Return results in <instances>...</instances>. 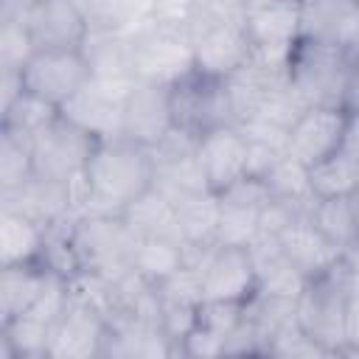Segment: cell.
Returning a JSON list of instances; mask_svg holds the SVG:
<instances>
[{
    "mask_svg": "<svg viewBox=\"0 0 359 359\" xmlns=\"http://www.w3.org/2000/svg\"><path fill=\"white\" fill-rule=\"evenodd\" d=\"M151 185H154L151 149L132 143L126 137L101 140L84 171V188H87L84 213L123 216V210Z\"/></svg>",
    "mask_w": 359,
    "mask_h": 359,
    "instance_id": "6da1fadb",
    "label": "cell"
},
{
    "mask_svg": "<svg viewBox=\"0 0 359 359\" xmlns=\"http://www.w3.org/2000/svg\"><path fill=\"white\" fill-rule=\"evenodd\" d=\"M70 244L79 261V275L118 280L135 269L137 236L123 216L84 213L70 222Z\"/></svg>",
    "mask_w": 359,
    "mask_h": 359,
    "instance_id": "7a4b0ae2",
    "label": "cell"
},
{
    "mask_svg": "<svg viewBox=\"0 0 359 359\" xmlns=\"http://www.w3.org/2000/svg\"><path fill=\"white\" fill-rule=\"evenodd\" d=\"M351 297V261L348 255L325 275L309 280L297 300V325L328 348L331 356L345 353V314Z\"/></svg>",
    "mask_w": 359,
    "mask_h": 359,
    "instance_id": "3957f363",
    "label": "cell"
},
{
    "mask_svg": "<svg viewBox=\"0 0 359 359\" xmlns=\"http://www.w3.org/2000/svg\"><path fill=\"white\" fill-rule=\"evenodd\" d=\"M359 53H348L337 45L314 42V39H297L289 53V84L303 95L309 107L314 104H334L342 107L345 81L351 73V65Z\"/></svg>",
    "mask_w": 359,
    "mask_h": 359,
    "instance_id": "277c9868",
    "label": "cell"
},
{
    "mask_svg": "<svg viewBox=\"0 0 359 359\" xmlns=\"http://www.w3.org/2000/svg\"><path fill=\"white\" fill-rule=\"evenodd\" d=\"M67 297L70 280L53 275L45 292L22 314L0 323V359H48V348Z\"/></svg>",
    "mask_w": 359,
    "mask_h": 359,
    "instance_id": "5b68a950",
    "label": "cell"
},
{
    "mask_svg": "<svg viewBox=\"0 0 359 359\" xmlns=\"http://www.w3.org/2000/svg\"><path fill=\"white\" fill-rule=\"evenodd\" d=\"M137 81L174 87L194 73V36L180 28L151 25L146 17L132 28Z\"/></svg>",
    "mask_w": 359,
    "mask_h": 359,
    "instance_id": "8992f818",
    "label": "cell"
},
{
    "mask_svg": "<svg viewBox=\"0 0 359 359\" xmlns=\"http://www.w3.org/2000/svg\"><path fill=\"white\" fill-rule=\"evenodd\" d=\"M101 140L79 129L76 123L65 121L62 115L42 129L31 140V154H34V177L56 180V182H76L84 177L87 163Z\"/></svg>",
    "mask_w": 359,
    "mask_h": 359,
    "instance_id": "52a82bcc",
    "label": "cell"
},
{
    "mask_svg": "<svg viewBox=\"0 0 359 359\" xmlns=\"http://www.w3.org/2000/svg\"><path fill=\"white\" fill-rule=\"evenodd\" d=\"M244 31L252 45V59L264 67H289V53L300 39V6L297 0H272L261 8L247 11Z\"/></svg>",
    "mask_w": 359,
    "mask_h": 359,
    "instance_id": "ba28073f",
    "label": "cell"
},
{
    "mask_svg": "<svg viewBox=\"0 0 359 359\" xmlns=\"http://www.w3.org/2000/svg\"><path fill=\"white\" fill-rule=\"evenodd\" d=\"M107 331H109V320H107L104 309L70 283V297H67L62 320L53 331L48 359H93V356H101Z\"/></svg>",
    "mask_w": 359,
    "mask_h": 359,
    "instance_id": "9c48e42d",
    "label": "cell"
},
{
    "mask_svg": "<svg viewBox=\"0 0 359 359\" xmlns=\"http://www.w3.org/2000/svg\"><path fill=\"white\" fill-rule=\"evenodd\" d=\"M168 95H171V118H174V126L180 129L202 135L213 126L236 123L224 79H210L194 70L191 76L177 81L168 90Z\"/></svg>",
    "mask_w": 359,
    "mask_h": 359,
    "instance_id": "30bf717a",
    "label": "cell"
},
{
    "mask_svg": "<svg viewBox=\"0 0 359 359\" xmlns=\"http://www.w3.org/2000/svg\"><path fill=\"white\" fill-rule=\"evenodd\" d=\"M135 87V84H132ZM132 87H115L90 79L79 93H73L62 107L59 115L95 140H112L121 137L123 129V104Z\"/></svg>",
    "mask_w": 359,
    "mask_h": 359,
    "instance_id": "8fae6325",
    "label": "cell"
},
{
    "mask_svg": "<svg viewBox=\"0 0 359 359\" xmlns=\"http://www.w3.org/2000/svg\"><path fill=\"white\" fill-rule=\"evenodd\" d=\"M20 73L25 90L56 107L90 81V67L81 50H34Z\"/></svg>",
    "mask_w": 359,
    "mask_h": 359,
    "instance_id": "7c38bea8",
    "label": "cell"
},
{
    "mask_svg": "<svg viewBox=\"0 0 359 359\" xmlns=\"http://www.w3.org/2000/svg\"><path fill=\"white\" fill-rule=\"evenodd\" d=\"M202 269V294L205 300H233L247 303L258 289V272L247 247H224L216 244L208 258L199 264Z\"/></svg>",
    "mask_w": 359,
    "mask_h": 359,
    "instance_id": "4fadbf2b",
    "label": "cell"
},
{
    "mask_svg": "<svg viewBox=\"0 0 359 359\" xmlns=\"http://www.w3.org/2000/svg\"><path fill=\"white\" fill-rule=\"evenodd\" d=\"M348 126V112L334 104L309 107L289 129V154L306 165H314L339 151Z\"/></svg>",
    "mask_w": 359,
    "mask_h": 359,
    "instance_id": "5bb4252c",
    "label": "cell"
},
{
    "mask_svg": "<svg viewBox=\"0 0 359 359\" xmlns=\"http://www.w3.org/2000/svg\"><path fill=\"white\" fill-rule=\"evenodd\" d=\"M171 87L151 84V81H135V87L126 95L123 104V129L121 137L140 143L146 149L157 146L168 129L174 126L171 118Z\"/></svg>",
    "mask_w": 359,
    "mask_h": 359,
    "instance_id": "9a60e30c",
    "label": "cell"
},
{
    "mask_svg": "<svg viewBox=\"0 0 359 359\" xmlns=\"http://www.w3.org/2000/svg\"><path fill=\"white\" fill-rule=\"evenodd\" d=\"M300 39L359 53V0H297Z\"/></svg>",
    "mask_w": 359,
    "mask_h": 359,
    "instance_id": "2e32d148",
    "label": "cell"
},
{
    "mask_svg": "<svg viewBox=\"0 0 359 359\" xmlns=\"http://www.w3.org/2000/svg\"><path fill=\"white\" fill-rule=\"evenodd\" d=\"M199 163L210 191L222 194L247 174V135L236 123H222L199 135Z\"/></svg>",
    "mask_w": 359,
    "mask_h": 359,
    "instance_id": "e0dca14e",
    "label": "cell"
},
{
    "mask_svg": "<svg viewBox=\"0 0 359 359\" xmlns=\"http://www.w3.org/2000/svg\"><path fill=\"white\" fill-rule=\"evenodd\" d=\"M194 70L210 79H227L252 59L244 25H210L194 31Z\"/></svg>",
    "mask_w": 359,
    "mask_h": 359,
    "instance_id": "ac0fdd59",
    "label": "cell"
},
{
    "mask_svg": "<svg viewBox=\"0 0 359 359\" xmlns=\"http://www.w3.org/2000/svg\"><path fill=\"white\" fill-rule=\"evenodd\" d=\"M25 25L36 50H81L90 28L73 0H39Z\"/></svg>",
    "mask_w": 359,
    "mask_h": 359,
    "instance_id": "d6986e66",
    "label": "cell"
},
{
    "mask_svg": "<svg viewBox=\"0 0 359 359\" xmlns=\"http://www.w3.org/2000/svg\"><path fill=\"white\" fill-rule=\"evenodd\" d=\"M0 208H11V210L28 216L36 224H42L45 230L79 216L73 182H56V180H45V177H31L22 188L3 194Z\"/></svg>",
    "mask_w": 359,
    "mask_h": 359,
    "instance_id": "ffe728a7",
    "label": "cell"
},
{
    "mask_svg": "<svg viewBox=\"0 0 359 359\" xmlns=\"http://www.w3.org/2000/svg\"><path fill=\"white\" fill-rule=\"evenodd\" d=\"M81 53L87 59L90 79L115 87H132L137 81L132 31H90Z\"/></svg>",
    "mask_w": 359,
    "mask_h": 359,
    "instance_id": "44dd1931",
    "label": "cell"
},
{
    "mask_svg": "<svg viewBox=\"0 0 359 359\" xmlns=\"http://www.w3.org/2000/svg\"><path fill=\"white\" fill-rule=\"evenodd\" d=\"M219 213L222 202L216 191L191 194L174 202V222L177 233L188 250V264L199 266L208 252L216 247V230H219Z\"/></svg>",
    "mask_w": 359,
    "mask_h": 359,
    "instance_id": "7402d4cb",
    "label": "cell"
},
{
    "mask_svg": "<svg viewBox=\"0 0 359 359\" xmlns=\"http://www.w3.org/2000/svg\"><path fill=\"white\" fill-rule=\"evenodd\" d=\"M278 241H280L283 255H286L309 280H314V278L331 272V269L345 258V252L337 250V247L314 227V222L309 219V213L297 216L289 227H283L280 236H278Z\"/></svg>",
    "mask_w": 359,
    "mask_h": 359,
    "instance_id": "603a6c76",
    "label": "cell"
},
{
    "mask_svg": "<svg viewBox=\"0 0 359 359\" xmlns=\"http://www.w3.org/2000/svg\"><path fill=\"white\" fill-rule=\"evenodd\" d=\"M289 79V73L283 70H272V67H264L258 65L255 59H250L244 67H238L236 73H230L224 79V87H227V98H230V107H233V121L236 126L252 121L258 115V109L264 107L266 95L283 84Z\"/></svg>",
    "mask_w": 359,
    "mask_h": 359,
    "instance_id": "cb8c5ba5",
    "label": "cell"
},
{
    "mask_svg": "<svg viewBox=\"0 0 359 359\" xmlns=\"http://www.w3.org/2000/svg\"><path fill=\"white\" fill-rule=\"evenodd\" d=\"M53 272L39 261L0 266V323L22 314L50 283Z\"/></svg>",
    "mask_w": 359,
    "mask_h": 359,
    "instance_id": "d4e9b609",
    "label": "cell"
},
{
    "mask_svg": "<svg viewBox=\"0 0 359 359\" xmlns=\"http://www.w3.org/2000/svg\"><path fill=\"white\" fill-rule=\"evenodd\" d=\"M309 219L345 255L359 250V205H356V196L314 199L311 208H309Z\"/></svg>",
    "mask_w": 359,
    "mask_h": 359,
    "instance_id": "484cf974",
    "label": "cell"
},
{
    "mask_svg": "<svg viewBox=\"0 0 359 359\" xmlns=\"http://www.w3.org/2000/svg\"><path fill=\"white\" fill-rule=\"evenodd\" d=\"M45 236L48 230L34 219L11 208H0V266L39 261Z\"/></svg>",
    "mask_w": 359,
    "mask_h": 359,
    "instance_id": "4316f807",
    "label": "cell"
},
{
    "mask_svg": "<svg viewBox=\"0 0 359 359\" xmlns=\"http://www.w3.org/2000/svg\"><path fill=\"white\" fill-rule=\"evenodd\" d=\"M188 264V250L174 236H143L135 247V272L160 286Z\"/></svg>",
    "mask_w": 359,
    "mask_h": 359,
    "instance_id": "83f0119b",
    "label": "cell"
},
{
    "mask_svg": "<svg viewBox=\"0 0 359 359\" xmlns=\"http://www.w3.org/2000/svg\"><path fill=\"white\" fill-rule=\"evenodd\" d=\"M123 222L132 227V233L137 238H143V236H174V238H180L177 222H174V202L165 194H160L154 185L123 210Z\"/></svg>",
    "mask_w": 359,
    "mask_h": 359,
    "instance_id": "f1b7e54d",
    "label": "cell"
},
{
    "mask_svg": "<svg viewBox=\"0 0 359 359\" xmlns=\"http://www.w3.org/2000/svg\"><path fill=\"white\" fill-rule=\"evenodd\" d=\"M309 188L311 199L353 196L359 191V165L348 154L334 151L331 157L309 165Z\"/></svg>",
    "mask_w": 359,
    "mask_h": 359,
    "instance_id": "f546056e",
    "label": "cell"
},
{
    "mask_svg": "<svg viewBox=\"0 0 359 359\" xmlns=\"http://www.w3.org/2000/svg\"><path fill=\"white\" fill-rule=\"evenodd\" d=\"M154 188L165 194L171 202L191 196V194L210 191L199 154H188L177 160H154Z\"/></svg>",
    "mask_w": 359,
    "mask_h": 359,
    "instance_id": "4dcf8cb0",
    "label": "cell"
},
{
    "mask_svg": "<svg viewBox=\"0 0 359 359\" xmlns=\"http://www.w3.org/2000/svg\"><path fill=\"white\" fill-rule=\"evenodd\" d=\"M59 118V107L34 95L31 90H22V95L0 112V129L3 132H11V135H20V137H28L34 140L42 129H48L53 121Z\"/></svg>",
    "mask_w": 359,
    "mask_h": 359,
    "instance_id": "1f68e13d",
    "label": "cell"
},
{
    "mask_svg": "<svg viewBox=\"0 0 359 359\" xmlns=\"http://www.w3.org/2000/svg\"><path fill=\"white\" fill-rule=\"evenodd\" d=\"M90 31H132L146 17V0H73Z\"/></svg>",
    "mask_w": 359,
    "mask_h": 359,
    "instance_id": "d6a6232c",
    "label": "cell"
},
{
    "mask_svg": "<svg viewBox=\"0 0 359 359\" xmlns=\"http://www.w3.org/2000/svg\"><path fill=\"white\" fill-rule=\"evenodd\" d=\"M34 177L31 140L0 129V196L22 188Z\"/></svg>",
    "mask_w": 359,
    "mask_h": 359,
    "instance_id": "836d02e7",
    "label": "cell"
},
{
    "mask_svg": "<svg viewBox=\"0 0 359 359\" xmlns=\"http://www.w3.org/2000/svg\"><path fill=\"white\" fill-rule=\"evenodd\" d=\"M258 236H261V208L222 202L216 244H224V247H250Z\"/></svg>",
    "mask_w": 359,
    "mask_h": 359,
    "instance_id": "e575fe53",
    "label": "cell"
},
{
    "mask_svg": "<svg viewBox=\"0 0 359 359\" xmlns=\"http://www.w3.org/2000/svg\"><path fill=\"white\" fill-rule=\"evenodd\" d=\"M269 196L278 199H297V202H311V188H309V165L300 163L292 154H283L264 177Z\"/></svg>",
    "mask_w": 359,
    "mask_h": 359,
    "instance_id": "d590c367",
    "label": "cell"
},
{
    "mask_svg": "<svg viewBox=\"0 0 359 359\" xmlns=\"http://www.w3.org/2000/svg\"><path fill=\"white\" fill-rule=\"evenodd\" d=\"M34 50L25 20H0V70H22Z\"/></svg>",
    "mask_w": 359,
    "mask_h": 359,
    "instance_id": "8d00e7d4",
    "label": "cell"
},
{
    "mask_svg": "<svg viewBox=\"0 0 359 359\" xmlns=\"http://www.w3.org/2000/svg\"><path fill=\"white\" fill-rule=\"evenodd\" d=\"M199 0H146V20L160 28L188 31L196 17Z\"/></svg>",
    "mask_w": 359,
    "mask_h": 359,
    "instance_id": "74e56055",
    "label": "cell"
},
{
    "mask_svg": "<svg viewBox=\"0 0 359 359\" xmlns=\"http://www.w3.org/2000/svg\"><path fill=\"white\" fill-rule=\"evenodd\" d=\"M266 353L269 356H303V359H311V356H331L328 353V348H323L317 339H311L297 323L292 325V328H286L283 334H278L272 342H269V348H266Z\"/></svg>",
    "mask_w": 359,
    "mask_h": 359,
    "instance_id": "f35d334b",
    "label": "cell"
},
{
    "mask_svg": "<svg viewBox=\"0 0 359 359\" xmlns=\"http://www.w3.org/2000/svg\"><path fill=\"white\" fill-rule=\"evenodd\" d=\"M180 353H182V356H199V359H205V356H224V337H219V334H213V331L196 325V328L185 337Z\"/></svg>",
    "mask_w": 359,
    "mask_h": 359,
    "instance_id": "ab89813d",
    "label": "cell"
},
{
    "mask_svg": "<svg viewBox=\"0 0 359 359\" xmlns=\"http://www.w3.org/2000/svg\"><path fill=\"white\" fill-rule=\"evenodd\" d=\"M345 353H359V289H351L345 314Z\"/></svg>",
    "mask_w": 359,
    "mask_h": 359,
    "instance_id": "60d3db41",
    "label": "cell"
},
{
    "mask_svg": "<svg viewBox=\"0 0 359 359\" xmlns=\"http://www.w3.org/2000/svg\"><path fill=\"white\" fill-rule=\"evenodd\" d=\"M22 73L20 70H0V112L8 109L22 95Z\"/></svg>",
    "mask_w": 359,
    "mask_h": 359,
    "instance_id": "b9f144b4",
    "label": "cell"
},
{
    "mask_svg": "<svg viewBox=\"0 0 359 359\" xmlns=\"http://www.w3.org/2000/svg\"><path fill=\"white\" fill-rule=\"evenodd\" d=\"M342 109L348 115H359V56L351 65L348 81H345V93H342Z\"/></svg>",
    "mask_w": 359,
    "mask_h": 359,
    "instance_id": "7bdbcfd3",
    "label": "cell"
},
{
    "mask_svg": "<svg viewBox=\"0 0 359 359\" xmlns=\"http://www.w3.org/2000/svg\"><path fill=\"white\" fill-rule=\"evenodd\" d=\"M339 151L348 154L359 165V115H348V126H345V137H342Z\"/></svg>",
    "mask_w": 359,
    "mask_h": 359,
    "instance_id": "ee69618b",
    "label": "cell"
},
{
    "mask_svg": "<svg viewBox=\"0 0 359 359\" xmlns=\"http://www.w3.org/2000/svg\"><path fill=\"white\" fill-rule=\"evenodd\" d=\"M39 0H0V20H25Z\"/></svg>",
    "mask_w": 359,
    "mask_h": 359,
    "instance_id": "f6af8a7d",
    "label": "cell"
},
{
    "mask_svg": "<svg viewBox=\"0 0 359 359\" xmlns=\"http://www.w3.org/2000/svg\"><path fill=\"white\" fill-rule=\"evenodd\" d=\"M241 3H244L247 11H252V8H261V6H266V3H272V0H241Z\"/></svg>",
    "mask_w": 359,
    "mask_h": 359,
    "instance_id": "bcb514c9",
    "label": "cell"
},
{
    "mask_svg": "<svg viewBox=\"0 0 359 359\" xmlns=\"http://www.w3.org/2000/svg\"><path fill=\"white\" fill-rule=\"evenodd\" d=\"M353 196H356V205H359V191H356V194H353Z\"/></svg>",
    "mask_w": 359,
    "mask_h": 359,
    "instance_id": "7dc6e473",
    "label": "cell"
}]
</instances>
